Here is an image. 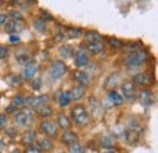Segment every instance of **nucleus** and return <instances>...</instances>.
<instances>
[{
    "label": "nucleus",
    "mask_w": 158,
    "mask_h": 153,
    "mask_svg": "<svg viewBox=\"0 0 158 153\" xmlns=\"http://www.w3.org/2000/svg\"><path fill=\"white\" fill-rule=\"evenodd\" d=\"M9 40H10V43H20L21 41V38L19 34H11L10 35V38H9Z\"/></svg>",
    "instance_id": "nucleus-41"
},
{
    "label": "nucleus",
    "mask_w": 158,
    "mask_h": 153,
    "mask_svg": "<svg viewBox=\"0 0 158 153\" xmlns=\"http://www.w3.org/2000/svg\"><path fill=\"white\" fill-rule=\"evenodd\" d=\"M56 124H57V126H59L60 130H67V129H72V126H73V124H72V122H71V119H69V115L67 114L64 111H62V110H60L59 112L56 113Z\"/></svg>",
    "instance_id": "nucleus-13"
},
{
    "label": "nucleus",
    "mask_w": 158,
    "mask_h": 153,
    "mask_svg": "<svg viewBox=\"0 0 158 153\" xmlns=\"http://www.w3.org/2000/svg\"><path fill=\"white\" fill-rule=\"evenodd\" d=\"M24 98H26V96L23 95H15L12 97V100H11V105L12 106H15L17 110L21 108V107H24Z\"/></svg>",
    "instance_id": "nucleus-34"
},
{
    "label": "nucleus",
    "mask_w": 158,
    "mask_h": 153,
    "mask_svg": "<svg viewBox=\"0 0 158 153\" xmlns=\"http://www.w3.org/2000/svg\"><path fill=\"white\" fill-rule=\"evenodd\" d=\"M38 130L35 128H29V129H24V131L20 133L19 135V143L20 146L26 147V146H29V145H33L35 143V140L38 137Z\"/></svg>",
    "instance_id": "nucleus-7"
},
{
    "label": "nucleus",
    "mask_w": 158,
    "mask_h": 153,
    "mask_svg": "<svg viewBox=\"0 0 158 153\" xmlns=\"http://www.w3.org/2000/svg\"><path fill=\"white\" fill-rule=\"evenodd\" d=\"M68 66L63 60H54L49 64V76L52 80H59L68 73Z\"/></svg>",
    "instance_id": "nucleus-5"
},
{
    "label": "nucleus",
    "mask_w": 158,
    "mask_h": 153,
    "mask_svg": "<svg viewBox=\"0 0 158 153\" xmlns=\"http://www.w3.org/2000/svg\"><path fill=\"white\" fill-rule=\"evenodd\" d=\"M7 14H0V24H4L7 21Z\"/></svg>",
    "instance_id": "nucleus-42"
},
{
    "label": "nucleus",
    "mask_w": 158,
    "mask_h": 153,
    "mask_svg": "<svg viewBox=\"0 0 158 153\" xmlns=\"http://www.w3.org/2000/svg\"><path fill=\"white\" fill-rule=\"evenodd\" d=\"M7 81L10 83V85H11V86H20L23 80L21 79L20 76H16V74H10V76H7Z\"/></svg>",
    "instance_id": "nucleus-35"
},
{
    "label": "nucleus",
    "mask_w": 158,
    "mask_h": 153,
    "mask_svg": "<svg viewBox=\"0 0 158 153\" xmlns=\"http://www.w3.org/2000/svg\"><path fill=\"white\" fill-rule=\"evenodd\" d=\"M39 71V66H38V62L32 60L29 61L28 63H26L23 67H22V71H21V79L22 80H26V81H31L34 76H37Z\"/></svg>",
    "instance_id": "nucleus-8"
},
{
    "label": "nucleus",
    "mask_w": 158,
    "mask_h": 153,
    "mask_svg": "<svg viewBox=\"0 0 158 153\" xmlns=\"http://www.w3.org/2000/svg\"><path fill=\"white\" fill-rule=\"evenodd\" d=\"M84 49L89 55L98 56L105 51V43L103 41H86L84 45Z\"/></svg>",
    "instance_id": "nucleus-15"
},
{
    "label": "nucleus",
    "mask_w": 158,
    "mask_h": 153,
    "mask_svg": "<svg viewBox=\"0 0 158 153\" xmlns=\"http://www.w3.org/2000/svg\"><path fill=\"white\" fill-rule=\"evenodd\" d=\"M50 101V96L48 94H43V95H29L26 96L24 98V106L31 107V108H37L44 103H48Z\"/></svg>",
    "instance_id": "nucleus-9"
},
{
    "label": "nucleus",
    "mask_w": 158,
    "mask_h": 153,
    "mask_svg": "<svg viewBox=\"0 0 158 153\" xmlns=\"http://www.w3.org/2000/svg\"><path fill=\"white\" fill-rule=\"evenodd\" d=\"M7 16H10L12 19H17V21H23V15L21 14L19 10H11L9 14H7Z\"/></svg>",
    "instance_id": "nucleus-39"
},
{
    "label": "nucleus",
    "mask_w": 158,
    "mask_h": 153,
    "mask_svg": "<svg viewBox=\"0 0 158 153\" xmlns=\"http://www.w3.org/2000/svg\"><path fill=\"white\" fill-rule=\"evenodd\" d=\"M5 32L11 34H19L24 29V23L23 21H17V19H9L5 22V27H4Z\"/></svg>",
    "instance_id": "nucleus-14"
},
{
    "label": "nucleus",
    "mask_w": 158,
    "mask_h": 153,
    "mask_svg": "<svg viewBox=\"0 0 158 153\" xmlns=\"http://www.w3.org/2000/svg\"><path fill=\"white\" fill-rule=\"evenodd\" d=\"M4 135L9 139V140H15V139H17L19 137V135H20V131H19V129H17V126H15V125H9L5 130H4Z\"/></svg>",
    "instance_id": "nucleus-32"
},
{
    "label": "nucleus",
    "mask_w": 158,
    "mask_h": 153,
    "mask_svg": "<svg viewBox=\"0 0 158 153\" xmlns=\"http://www.w3.org/2000/svg\"><path fill=\"white\" fill-rule=\"evenodd\" d=\"M38 133L40 135H44L49 139L52 140H57L60 135V129L55 122V119L52 118H46V119H40L38 122V128H37Z\"/></svg>",
    "instance_id": "nucleus-3"
},
{
    "label": "nucleus",
    "mask_w": 158,
    "mask_h": 153,
    "mask_svg": "<svg viewBox=\"0 0 158 153\" xmlns=\"http://www.w3.org/2000/svg\"><path fill=\"white\" fill-rule=\"evenodd\" d=\"M84 38L86 41H103V37L96 31H85Z\"/></svg>",
    "instance_id": "nucleus-31"
},
{
    "label": "nucleus",
    "mask_w": 158,
    "mask_h": 153,
    "mask_svg": "<svg viewBox=\"0 0 158 153\" xmlns=\"http://www.w3.org/2000/svg\"><path fill=\"white\" fill-rule=\"evenodd\" d=\"M73 58H74V64L77 68L86 67L89 64V54L86 52L83 45H80L77 50H74Z\"/></svg>",
    "instance_id": "nucleus-12"
},
{
    "label": "nucleus",
    "mask_w": 158,
    "mask_h": 153,
    "mask_svg": "<svg viewBox=\"0 0 158 153\" xmlns=\"http://www.w3.org/2000/svg\"><path fill=\"white\" fill-rule=\"evenodd\" d=\"M34 113H35V117H39L40 119H46V118H51L55 114V111H54V107L48 102L34 108Z\"/></svg>",
    "instance_id": "nucleus-16"
},
{
    "label": "nucleus",
    "mask_w": 158,
    "mask_h": 153,
    "mask_svg": "<svg viewBox=\"0 0 158 153\" xmlns=\"http://www.w3.org/2000/svg\"><path fill=\"white\" fill-rule=\"evenodd\" d=\"M41 86H43V80H41L40 76H34V78L31 80V88H32L33 90L38 91V90L41 89Z\"/></svg>",
    "instance_id": "nucleus-37"
},
{
    "label": "nucleus",
    "mask_w": 158,
    "mask_h": 153,
    "mask_svg": "<svg viewBox=\"0 0 158 153\" xmlns=\"http://www.w3.org/2000/svg\"><path fill=\"white\" fill-rule=\"evenodd\" d=\"M136 86H147L152 83V76L148 72H141V73H136L135 76L130 79Z\"/></svg>",
    "instance_id": "nucleus-17"
},
{
    "label": "nucleus",
    "mask_w": 158,
    "mask_h": 153,
    "mask_svg": "<svg viewBox=\"0 0 158 153\" xmlns=\"http://www.w3.org/2000/svg\"><path fill=\"white\" fill-rule=\"evenodd\" d=\"M0 153H4V152H2V151H0Z\"/></svg>",
    "instance_id": "nucleus-48"
},
{
    "label": "nucleus",
    "mask_w": 158,
    "mask_h": 153,
    "mask_svg": "<svg viewBox=\"0 0 158 153\" xmlns=\"http://www.w3.org/2000/svg\"><path fill=\"white\" fill-rule=\"evenodd\" d=\"M106 41H107V44L111 46V48H113V49H123V46H124V41H122L120 39L116 38V37H107L106 38Z\"/></svg>",
    "instance_id": "nucleus-33"
},
{
    "label": "nucleus",
    "mask_w": 158,
    "mask_h": 153,
    "mask_svg": "<svg viewBox=\"0 0 158 153\" xmlns=\"http://www.w3.org/2000/svg\"><path fill=\"white\" fill-rule=\"evenodd\" d=\"M72 79H73L74 81H77L78 84H80V85L85 86V88L90 84V76H89L86 72L81 71V69H76V71H73V72H72Z\"/></svg>",
    "instance_id": "nucleus-20"
},
{
    "label": "nucleus",
    "mask_w": 158,
    "mask_h": 153,
    "mask_svg": "<svg viewBox=\"0 0 158 153\" xmlns=\"http://www.w3.org/2000/svg\"><path fill=\"white\" fill-rule=\"evenodd\" d=\"M12 122L17 128H22V129L34 128V122H35L34 110L27 106L21 107L12 114Z\"/></svg>",
    "instance_id": "nucleus-2"
},
{
    "label": "nucleus",
    "mask_w": 158,
    "mask_h": 153,
    "mask_svg": "<svg viewBox=\"0 0 158 153\" xmlns=\"http://www.w3.org/2000/svg\"><path fill=\"white\" fill-rule=\"evenodd\" d=\"M57 140H59L60 143H61L62 146L68 147L69 145H72V143L79 141V135H78V133H77L76 130H73V129H67V130H63L62 133H60Z\"/></svg>",
    "instance_id": "nucleus-10"
},
{
    "label": "nucleus",
    "mask_w": 158,
    "mask_h": 153,
    "mask_svg": "<svg viewBox=\"0 0 158 153\" xmlns=\"http://www.w3.org/2000/svg\"><path fill=\"white\" fill-rule=\"evenodd\" d=\"M56 153H67V152H66V150H60V151H57Z\"/></svg>",
    "instance_id": "nucleus-46"
},
{
    "label": "nucleus",
    "mask_w": 158,
    "mask_h": 153,
    "mask_svg": "<svg viewBox=\"0 0 158 153\" xmlns=\"http://www.w3.org/2000/svg\"><path fill=\"white\" fill-rule=\"evenodd\" d=\"M85 94H86V88L80 84H77L69 89V95H71L72 102H79L80 100L85 97Z\"/></svg>",
    "instance_id": "nucleus-18"
},
{
    "label": "nucleus",
    "mask_w": 158,
    "mask_h": 153,
    "mask_svg": "<svg viewBox=\"0 0 158 153\" xmlns=\"http://www.w3.org/2000/svg\"><path fill=\"white\" fill-rule=\"evenodd\" d=\"M33 28L37 31V32H39V33H45V32H48V22H46V19H41V17H38V19H34V22H33Z\"/></svg>",
    "instance_id": "nucleus-30"
},
{
    "label": "nucleus",
    "mask_w": 158,
    "mask_h": 153,
    "mask_svg": "<svg viewBox=\"0 0 158 153\" xmlns=\"http://www.w3.org/2000/svg\"><path fill=\"white\" fill-rule=\"evenodd\" d=\"M148 52L143 49H140L135 52L131 54H125V56L123 57L122 62L127 68H138L141 67L148 58Z\"/></svg>",
    "instance_id": "nucleus-4"
},
{
    "label": "nucleus",
    "mask_w": 158,
    "mask_h": 153,
    "mask_svg": "<svg viewBox=\"0 0 158 153\" xmlns=\"http://www.w3.org/2000/svg\"><path fill=\"white\" fill-rule=\"evenodd\" d=\"M140 137H141V134H140V130L136 129V128H129L125 130L124 133V139L125 141L129 143V145H136L139 141H140Z\"/></svg>",
    "instance_id": "nucleus-21"
},
{
    "label": "nucleus",
    "mask_w": 158,
    "mask_h": 153,
    "mask_svg": "<svg viewBox=\"0 0 158 153\" xmlns=\"http://www.w3.org/2000/svg\"><path fill=\"white\" fill-rule=\"evenodd\" d=\"M69 119L74 126L79 129H84L90 124V112L86 106L83 103H76L69 110Z\"/></svg>",
    "instance_id": "nucleus-1"
},
{
    "label": "nucleus",
    "mask_w": 158,
    "mask_h": 153,
    "mask_svg": "<svg viewBox=\"0 0 158 153\" xmlns=\"http://www.w3.org/2000/svg\"><path fill=\"white\" fill-rule=\"evenodd\" d=\"M10 54V50L6 45H0V60H4L9 56Z\"/></svg>",
    "instance_id": "nucleus-40"
},
{
    "label": "nucleus",
    "mask_w": 158,
    "mask_h": 153,
    "mask_svg": "<svg viewBox=\"0 0 158 153\" xmlns=\"http://www.w3.org/2000/svg\"><path fill=\"white\" fill-rule=\"evenodd\" d=\"M35 145L39 147L43 153H52L55 151V140L49 139L44 135H38L35 140Z\"/></svg>",
    "instance_id": "nucleus-11"
},
{
    "label": "nucleus",
    "mask_w": 158,
    "mask_h": 153,
    "mask_svg": "<svg viewBox=\"0 0 158 153\" xmlns=\"http://www.w3.org/2000/svg\"><path fill=\"white\" fill-rule=\"evenodd\" d=\"M63 34H66V37L69 39H79L84 37V31L79 27H63Z\"/></svg>",
    "instance_id": "nucleus-22"
},
{
    "label": "nucleus",
    "mask_w": 158,
    "mask_h": 153,
    "mask_svg": "<svg viewBox=\"0 0 158 153\" xmlns=\"http://www.w3.org/2000/svg\"><path fill=\"white\" fill-rule=\"evenodd\" d=\"M9 122H10L9 115L6 113H0V133L4 131L9 126Z\"/></svg>",
    "instance_id": "nucleus-36"
},
{
    "label": "nucleus",
    "mask_w": 158,
    "mask_h": 153,
    "mask_svg": "<svg viewBox=\"0 0 158 153\" xmlns=\"http://www.w3.org/2000/svg\"><path fill=\"white\" fill-rule=\"evenodd\" d=\"M99 145L105 148V150H108V148H116V140L110 136V135H106V136H102L101 140H100Z\"/></svg>",
    "instance_id": "nucleus-26"
},
{
    "label": "nucleus",
    "mask_w": 158,
    "mask_h": 153,
    "mask_svg": "<svg viewBox=\"0 0 158 153\" xmlns=\"http://www.w3.org/2000/svg\"><path fill=\"white\" fill-rule=\"evenodd\" d=\"M22 153H43V152L40 151V148L35 143H33V145H29V146L23 147L22 148Z\"/></svg>",
    "instance_id": "nucleus-38"
},
{
    "label": "nucleus",
    "mask_w": 158,
    "mask_h": 153,
    "mask_svg": "<svg viewBox=\"0 0 158 153\" xmlns=\"http://www.w3.org/2000/svg\"><path fill=\"white\" fill-rule=\"evenodd\" d=\"M138 97L140 98L141 105L143 106H152L155 103V94L151 89H142L139 93Z\"/></svg>",
    "instance_id": "nucleus-19"
},
{
    "label": "nucleus",
    "mask_w": 158,
    "mask_h": 153,
    "mask_svg": "<svg viewBox=\"0 0 158 153\" xmlns=\"http://www.w3.org/2000/svg\"><path fill=\"white\" fill-rule=\"evenodd\" d=\"M66 152L67 153H86V147L84 143H81L80 141H77L72 145H69L68 147H66Z\"/></svg>",
    "instance_id": "nucleus-28"
},
{
    "label": "nucleus",
    "mask_w": 158,
    "mask_h": 153,
    "mask_svg": "<svg viewBox=\"0 0 158 153\" xmlns=\"http://www.w3.org/2000/svg\"><path fill=\"white\" fill-rule=\"evenodd\" d=\"M26 4H35L37 2V0H23Z\"/></svg>",
    "instance_id": "nucleus-45"
},
{
    "label": "nucleus",
    "mask_w": 158,
    "mask_h": 153,
    "mask_svg": "<svg viewBox=\"0 0 158 153\" xmlns=\"http://www.w3.org/2000/svg\"><path fill=\"white\" fill-rule=\"evenodd\" d=\"M73 54H74V49H73V46H72V45L64 44V45L60 46L59 56H61L62 58H71V57H73Z\"/></svg>",
    "instance_id": "nucleus-29"
},
{
    "label": "nucleus",
    "mask_w": 158,
    "mask_h": 153,
    "mask_svg": "<svg viewBox=\"0 0 158 153\" xmlns=\"http://www.w3.org/2000/svg\"><path fill=\"white\" fill-rule=\"evenodd\" d=\"M119 85H120V91H122L120 95L123 96L124 100H127V101H134V100L138 98V95H139L138 86L130 79L122 81Z\"/></svg>",
    "instance_id": "nucleus-6"
},
{
    "label": "nucleus",
    "mask_w": 158,
    "mask_h": 153,
    "mask_svg": "<svg viewBox=\"0 0 158 153\" xmlns=\"http://www.w3.org/2000/svg\"><path fill=\"white\" fill-rule=\"evenodd\" d=\"M108 100L113 106H120L124 102L123 96L116 90H108Z\"/></svg>",
    "instance_id": "nucleus-25"
},
{
    "label": "nucleus",
    "mask_w": 158,
    "mask_h": 153,
    "mask_svg": "<svg viewBox=\"0 0 158 153\" xmlns=\"http://www.w3.org/2000/svg\"><path fill=\"white\" fill-rule=\"evenodd\" d=\"M72 100H71V95H69V90H64L59 95V106L61 110L68 107L71 105Z\"/></svg>",
    "instance_id": "nucleus-24"
},
{
    "label": "nucleus",
    "mask_w": 158,
    "mask_h": 153,
    "mask_svg": "<svg viewBox=\"0 0 158 153\" xmlns=\"http://www.w3.org/2000/svg\"><path fill=\"white\" fill-rule=\"evenodd\" d=\"M6 146H7L6 141H5L4 139H1V137H0V151H4V150L6 148Z\"/></svg>",
    "instance_id": "nucleus-43"
},
{
    "label": "nucleus",
    "mask_w": 158,
    "mask_h": 153,
    "mask_svg": "<svg viewBox=\"0 0 158 153\" xmlns=\"http://www.w3.org/2000/svg\"><path fill=\"white\" fill-rule=\"evenodd\" d=\"M1 5H2V0H0V7H1Z\"/></svg>",
    "instance_id": "nucleus-47"
},
{
    "label": "nucleus",
    "mask_w": 158,
    "mask_h": 153,
    "mask_svg": "<svg viewBox=\"0 0 158 153\" xmlns=\"http://www.w3.org/2000/svg\"><path fill=\"white\" fill-rule=\"evenodd\" d=\"M15 57H16V60H17V62H19L20 64H22V66H24L26 63H28L29 61H32L31 54H29V52H26L24 49H20V50L16 52Z\"/></svg>",
    "instance_id": "nucleus-27"
},
{
    "label": "nucleus",
    "mask_w": 158,
    "mask_h": 153,
    "mask_svg": "<svg viewBox=\"0 0 158 153\" xmlns=\"http://www.w3.org/2000/svg\"><path fill=\"white\" fill-rule=\"evenodd\" d=\"M120 83V74L118 72H114V73H111L110 76H107L106 81H105V89L107 90H114V88L119 85Z\"/></svg>",
    "instance_id": "nucleus-23"
},
{
    "label": "nucleus",
    "mask_w": 158,
    "mask_h": 153,
    "mask_svg": "<svg viewBox=\"0 0 158 153\" xmlns=\"http://www.w3.org/2000/svg\"><path fill=\"white\" fill-rule=\"evenodd\" d=\"M102 153H119L116 148H108V150H105Z\"/></svg>",
    "instance_id": "nucleus-44"
}]
</instances>
